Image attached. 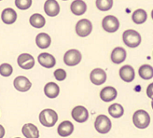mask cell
<instances>
[{
	"label": "cell",
	"mask_w": 153,
	"mask_h": 138,
	"mask_svg": "<svg viewBox=\"0 0 153 138\" xmlns=\"http://www.w3.org/2000/svg\"><path fill=\"white\" fill-rule=\"evenodd\" d=\"M122 39L126 46L130 48H136L141 43V36L135 30H126L122 35Z\"/></svg>",
	"instance_id": "obj_1"
},
{
	"label": "cell",
	"mask_w": 153,
	"mask_h": 138,
	"mask_svg": "<svg viewBox=\"0 0 153 138\" xmlns=\"http://www.w3.org/2000/svg\"><path fill=\"white\" fill-rule=\"evenodd\" d=\"M58 120L57 113L50 108L44 109L39 114V121L40 123L45 127H52L56 124Z\"/></svg>",
	"instance_id": "obj_2"
},
{
	"label": "cell",
	"mask_w": 153,
	"mask_h": 138,
	"mask_svg": "<svg viewBox=\"0 0 153 138\" xmlns=\"http://www.w3.org/2000/svg\"><path fill=\"white\" fill-rule=\"evenodd\" d=\"M133 122L138 129H146L150 123V116L145 110H137L133 116Z\"/></svg>",
	"instance_id": "obj_3"
},
{
	"label": "cell",
	"mask_w": 153,
	"mask_h": 138,
	"mask_svg": "<svg viewBox=\"0 0 153 138\" xmlns=\"http://www.w3.org/2000/svg\"><path fill=\"white\" fill-rule=\"evenodd\" d=\"M111 121L105 115H99L94 122L95 130L99 134H108L111 130Z\"/></svg>",
	"instance_id": "obj_4"
},
{
	"label": "cell",
	"mask_w": 153,
	"mask_h": 138,
	"mask_svg": "<svg viewBox=\"0 0 153 138\" xmlns=\"http://www.w3.org/2000/svg\"><path fill=\"white\" fill-rule=\"evenodd\" d=\"M93 30V24L87 19H82L79 21L76 24V33L80 37L88 36Z\"/></svg>",
	"instance_id": "obj_5"
},
{
	"label": "cell",
	"mask_w": 153,
	"mask_h": 138,
	"mask_svg": "<svg viewBox=\"0 0 153 138\" xmlns=\"http://www.w3.org/2000/svg\"><path fill=\"white\" fill-rule=\"evenodd\" d=\"M102 26L105 31L108 33H114L116 32L120 27V22L119 20L113 16V15H108L103 19Z\"/></svg>",
	"instance_id": "obj_6"
},
{
	"label": "cell",
	"mask_w": 153,
	"mask_h": 138,
	"mask_svg": "<svg viewBox=\"0 0 153 138\" xmlns=\"http://www.w3.org/2000/svg\"><path fill=\"white\" fill-rule=\"evenodd\" d=\"M81 53L78 50H69L64 56V62L67 66H75L81 61Z\"/></svg>",
	"instance_id": "obj_7"
},
{
	"label": "cell",
	"mask_w": 153,
	"mask_h": 138,
	"mask_svg": "<svg viewBox=\"0 0 153 138\" xmlns=\"http://www.w3.org/2000/svg\"><path fill=\"white\" fill-rule=\"evenodd\" d=\"M71 115L73 119H75L76 122H79V123L85 122L89 119V112L86 109V107L82 105H78L74 107L71 112Z\"/></svg>",
	"instance_id": "obj_8"
},
{
	"label": "cell",
	"mask_w": 153,
	"mask_h": 138,
	"mask_svg": "<svg viewBox=\"0 0 153 138\" xmlns=\"http://www.w3.org/2000/svg\"><path fill=\"white\" fill-rule=\"evenodd\" d=\"M17 63L21 68L28 70V69H31L34 67L35 59L31 54H29V53H22V54H21L18 57Z\"/></svg>",
	"instance_id": "obj_9"
},
{
	"label": "cell",
	"mask_w": 153,
	"mask_h": 138,
	"mask_svg": "<svg viewBox=\"0 0 153 138\" xmlns=\"http://www.w3.org/2000/svg\"><path fill=\"white\" fill-rule=\"evenodd\" d=\"M13 85L17 91H22V93H25V91L30 90V88L32 86V83L30 82V80L27 78H25V76H20L14 79Z\"/></svg>",
	"instance_id": "obj_10"
},
{
	"label": "cell",
	"mask_w": 153,
	"mask_h": 138,
	"mask_svg": "<svg viewBox=\"0 0 153 138\" xmlns=\"http://www.w3.org/2000/svg\"><path fill=\"white\" fill-rule=\"evenodd\" d=\"M90 79L94 85H102L106 80V74L103 69L95 68L91 72Z\"/></svg>",
	"instance_id": "obj_11"
},
{
	"label": "cell",
	"mask_w": 153,
	"mask_h": 138,
	"mask_svg": "<svg viewBox=\"0 0 153 138\" xmlns=\"http://www.w3.org/2000/svg\"><path fill=\"white\" fill-rule=\"evenodd\" d=\"M37 61L39 65L45 68H52L56 65V60L54 56H52L51 54L47 52L40 53L37 57Z\"/></svg>",
	"instance_id": "obj_12"
},
{
	"label": "cell",
	"mask_w": 153,
	"mask_h": 138,
	"mask_svg": "<svg viewBox=\"0 0 153 138\" xmlns=\"http://www.w3.org/2000/svg\"><path fill=\"white\" fill-rule=\"evenodd\" d=\"M44 11L50 17H55L60 12V6L56 0H47L44 4Z\"/></svg>",
	"instance_id": "obj_13"
},
{
	"label": "cell",
	"mask_w": 153,
	"mask_h": 138,
	"mask_svg": "<svg viewBox=\"0 0 153 138\" xmlns=\"http://www.w3.org/2000/svg\"><path fill=\"white\" fill-rule=\"evenodd\" d=\"M134 69L131 65H124L120 69V79L125 82H132L134 79Z\"/></svg>",
	"instance_id": "obj_14"
},
{
	"label": "cell",
	"mask_w": 153,
	"mask_h": 138,
	"mask_svg": "<svg viewBox=\"0 0 153 138\" xmlns=\"http://www.w3.org/2000/svg\"><path fill=\"white\" fill-rule=\"evenodd\" d=\"M57 132H58V134L62 137L69 136L74 132V125L71 121L65 120L62 123H60V125L58 126Z\"/></svg>",
	"instance_id": "obj_15"
},
{
	"label": "cell",
	"mask_w": 153,
	"mask_h": 138,
	"mask_svg": "<svg viewBox=\"0 0 153 138\" xmlns=\"http://www.w3.org/2000/svg\"><path fill=\"white\" fill-rule=\"evenodd\" d=\"M126 59V50L121 48L117 47L115 48L111 52V61L116 65L121 64Z\"/></svg>",
	"instance_id": "obj_16"
},
{
	"label": "cell",
	"mask_w": 153,
	"mask_h": 138,
	"mask_svg": "<svg viewBox=\"0 0 153 138\" xmlns=\"http://www.w3.org/2000/svg\"><path fill=\"white\" fill-rule=\"evenodd\" d=\"M22 133L26 138H38L39 137V131L36 125L32 123H26L22 129Z\"/></svg>",
	"instance_id": "obj_17"
},
{
	"label": "cell",
	"mask_w": 153,
	"mask_h": 138,
	"mask_svg": "<svg viewBox=\"0 0 153 138\" xmlns=\"http://www.w3.org/2000/svg\"><path fill=\"white\" fill-rule=\"evenodd\" d=\"M117 90L113 87H105L100 91V97L104 102H111L117 97Z\"/></svg>",
	"instance_id": "obj_18"
},
{
	"label": "cell",
	"mask_w": 153,
	"mask_h": 138,
	"mask_svg": "<svg viewBox=\"0 0 153 138\" xmlns=\"http://www.w3.org/2000/svg\"><path fill=\"white\" fill-rule=\"evenodd\" d=\"M1 19L4 24H12L13 22H16L17 20V13L13 9L7 7L5 9L1 14Z\"/></svg>",
	"instance_id": "obj_19"
},
{
	"label": "cell",
	"mask_w": 153,
	"mask_h": 138,
	"mask_svg": "<svg viewBox=\"0 0 153 138\" xmlns=\"http://www.w3.org/2000/svg\"><path fill=\"white\" fill-rule=\"evenodd\" d=\"M71 11L73 14L76 15V16H80L83 15L87 10V5L83 0H75L71 4Z\"/></svg>",
	"instance_id": "obj_20"
},
{
	"label": "cell",
	"mask_w": 153,
	"mask_h": 138,
	"mask_svg": "<svg viewBox=\"0 0 153 138\" xmlns=\"http://www.w3.org/2000/svg\"><path fill=\"white\" fill-rule=\"evenodd\" d=\"M44 93L46 96L51 99L56 98L60 93V88L56 83L49 82L44 87Z\"/></svg>",
	"instance_id": "obj_21"
},
{
	"label": "cell",
	"mask_w": 153,
	"mask_h": 138,
	"mask_svg": "<svg viewBox=\"0 0 153 138\" xmlns=\"http://www.w3.org/2000/svg\"><path fill=\"white\" fill-rule=\"evenodd\" d=\"M36 43L39 49H48L51 46V38L48 34L40 33V34H38L36 37Z\"/></svg>",
	"instance_id": "obj_22"
},
{
	"label": "cell",
	"mask_w": 153,
	"mask_h": 138,
	"mask_svg": "<svg viewBox=\"0 0 153 138\" xmlns=\"http://www.w3.org/2000/svg\"><path fill=\"white\" fill-rule=\"evenodd\" d=\"M138 74L143 79H151L153 78V67L149 65H143L138 69Z\"/></svg>",
	"instance_id": "obj_23"
},
{
	"label": "cell",
	"mask_w": 153,
	"mask_h": 138,
	"mask_svg": "<svg viewBox=\"0 0 153 138\" xmlns=\"http://www.w3.org/2000/svg\"><path fill=\"white\" fill-rule=\"evenodd\" d=\"M29 22H30V24L35 28H42L46 24L45 18L41 14H38V13L33 14L32 16L30 17Z\"/></svg>",
	"instance_id": "obj_24"
},
{
	"label": "cell",
	"mask_w": 153,
	"mask_h": 138,
	"mask_svg": "<svg viewBox=\"0 0 153 138\" xmlns=\"http://www.w3.org/2000/svg\"><path fill=\"white\" fill-rule=\"evenodd\" d=\"M147 18H148L147 12L145 11L144 10H142V9L136 10L132 15V20L136 24H144V22L147 21Z\"/></svg>",
	"instance_id": "obj_25"
},
{
	"label": "cell",
	"mask_w": 153,
	"mask_h": 138,
	"mask_svg": "<svg viewBox=\"0 0 153 138\" xmlns=\"http://www.w3.org/2000/svg\"><path fill=\"white\" fill-rule=\"evenodd\" d=\"M108 113L111 117H113L115 119H119L124 113L123 106L120 104H113L108 107Z\"/></svg>",
	"instance_id": "obj_26"
},
{
	"label": "cell",
	"mask_w": 153,
	"mask_h": 138,
	"mask_svg": "<svg viewBox=\"0 0 153 138\" xmlns=\"http://www.w3.org/2000/svg\"><path fill=\"white\" fill-rule=\"evenodd\" d=\"M113 6V0H96V7L102 11L109 10Z\"/></svg>",
	"instance_id": "obj_27"
},
{
	"label": "cell",
	"mask_w": 153,
	"mask_h": 138,
	"mask_svg": "<svg viewBox=\"0 0 153 138\" xmlns=\"http://www.w3.org/2000/svg\"><path fill=\"white\" fill-rule=\"evenodd\" d=\"M15 5L19 10H28L32 5V0H15Z\"/></svg>",
	"instance_id": "obj_28"
},
{
	"label": "cell",
	"mask_w": 153,
	"mask_h": 138,
	"mask_svg": "<svg viewBox=\"0 0 153 138\" xmlns=\"http://www.w3.org/2000/svg\"><path fill=\"white\" fill-rule=\"evenodd\" d=\"M13 72V68L10 64H2L0 65V75L3 76H10Z\"/></svg>",
	"instance_id": "obj_29"
},
{
	"label": "cell",
	"mask_w": 153,
	"mask_h": 138,
	"mask_svg": "<svg viewBox=\"0 0 153 138\" xmlns=\"http://www.w3.org/2000/svg\"><path fill=\"white\" fill-rule=\"evenodd\" d=\"M53 75H54V78L58 81H63L66 79V72L62 68L56 69V70L54 71V73H53Z\"/></svg>",
	"instance_id": "obj_30"
},
{
	"label": "cell",
	"mask_w": 153,
	"mask_h": 138,
	"mask_svg": "<svg viewBox=\"0 0 153 138\" xmlns=\"http://www.w3.org/2000/svg\"><path fill=\"white\" fill-rule=\"evenodd\" d=\"M147 95L153 100V83H150L147 88Z\"/></svg>",
	"instance_id": "obj_31"
},
{
	"label": "cell",
	"mask_w": 153,
	"mask_h": 138,
	"mask_svg": "<svg viewBox=\"0 0 153 138\" xmlns=\"http://www.w3.org/2000/svg\"><path fill=\"white\" fill-rule=\"evenodd\" d=\"M5 135V129L2 125H0V138H3Z\"/></svg>",
	"instance_id": "obj_32"
},
{
	"label": "cell",
	"mask_w": 153,
	"mask_h": 138,
	"mask_svg": "<svg viewBox=\"0 0 153 138\" xmlns=\"http://www.w3.org/2000/svg\"><path fill=\"white\" fill-rule=\"evenodd\" d=\"M151 107H152V109H153V100L151 101Z\"/></svg>",
	"instance_id": "obj_33"
},
{
	"label": "cell",
	"mask_w": 153,
	"mask_h": 138,
	"mask_svg": "<svg viewBox=\"0 0 153 138\" xmlns=\"http://www.w3.org/2000/svg\"><path fill=\"white\" fill-rule=\"evenodd\" d=\"M151 18H152V19H153V10H152V11H151Z\"/></svg>",
	"instance_id": "obj_34"
},
{
	"label": "cell",
	"mask_w": 153,
	"mask_h": 138,
	"mask_svg": "<svg viewBox=\"0 0 153 138\" xmlns=\"http://www.w3.org/2000/svg\"><path fill=\"white\" fill-rule=\"evenodd\" d=\"M64 1H66V0H64Z\"/></svg>",
	"instance_id": "obj_35"
},
{
	"label": "cell",
	"mask_w": 153,
	"mask_h": 138,
	"mask_svg": "<svg viewBox=\"0 0 153 138\" xmlns=\"http://www.w3.org/2000/svg\"><path fill=\"white\" fill-rule=\"evenodd\" d=\"M16 138H20V137H16Z\"/></svg>",
	"instance_id": "obj_36"
},
{
	"label": "cell",
	"mask_w": 153,
	"mask_h": 138,
	"mask_svg": "<svg viewBox=\"0 0 153 138\" xmlns=\"http://www.w3.org/2000/svg\"><path fill=\"white\" fill-rule=\"evenodd\" d=\"M0 1H1V0H0Z\"/></svg>",
	"instance_id": "obj_37"
}]
</instances>
